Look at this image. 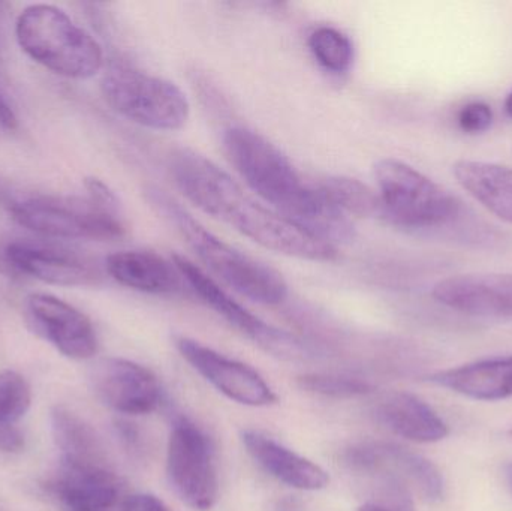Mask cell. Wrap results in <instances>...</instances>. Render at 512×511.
<instances>
[{
    "label": "cell",
    "mask_w": 512,
    "mask_h": 511,
    "mask_svg": "<svg viewBox=\"0 0 512 511\" xmlns=\"http://www.w3.org/2000/svg\"><path fill=\"white\" fill-rule=\"evenodd\" d=\"M170 173L177 188L195 206L236 228L262 248L300 260H336L337 248L259 204L206 156L194 150H177L171 156Z\"/></svg>",
    "instance_id": "6da1fadb"
},
{
    "label": "cell",
    "mask_w": 512,
    "mask_h": 511,
    "mask_svg": "<svg viewBox=\"0 0 512 511\" xmlns=\"http://www.w3.org/2000/svg\"><path fill=\"white\" fill-rule=\"evenodd\" d=\"M231 164L249 188L267 201L274 212L310 236L337 248L355 236L351 218L340 212L318 185H309L267 138L252 129L234 126L224 135Z\"/></svg>",
    "instance_id": "7a4b0ae2"
},
{
    "label": "cell",
    "mask_w": 512,
    "mask_h": 511,
    "mask_svg": "<svg viewBox=\"0 0 512 511\" xmlns=\"http://www.w3.org/2000/svg\"><path fill=\"white\" fill-rule=\"evenodd\" d=\"M376 185L382 218L397 227L415 231L447 230L454 239L465 242H498L483 222L475 221L462 201L399 159L376 162Z\"/></svg>",
    "instance_id": "3957f363"
},
{
    "label": "cell",
    "mask_w": 512,
    "mask_h": 511,
    "mask_svg": "<svg viewBox=\"0 0 512 511\" xmlns=\"http://www.w3.org/2000/svg\"><path fill=\"white\" fill-rule=\"evenodd\" d=\"M147 198L156 212L164 216L182 234L198 260L206 264L207 269L228 287L261 305H279L286 299L288 285L273 267L239 251L210 233L164 191L149 189Z\"/></svg>",
    "instance_id": "277c9868"
},
{
    "label": "cell",
    "mask_w": 512,
    "mask_h": 511,
    "mask_svg": "<svg viewBox=\"0 0 512 511\" xmlns=\"http://www.w3.org/2000/svg\"><path fill=\"white\" fill-rule=\"evenodd\" d=\"M15 35L21 50L54 74L84 80L104 65L98 41L56 6L41 3L24 9Z\"/></svg>",
    "instance_id": "5b68a950"
},
{
    "label": "cell",
    "mask_w": 512,
    "mask_h": 511,
    "mask_svg": "<svg viewBox=\"0 0 512 511\" xmlns=\"http://www.w3.org/2000/svg\"><path fill=\"white\" fill-rule=\"evenodd\" d=\"M6 207L18 225L42 236L105 242L125 234L120 210L90 197L23 195L6 198Z\"/></svg>",
    "instance_id": "8992f818"
},
{
    "label": "cell",
    "mask_w": 512,
    "mask_h": 511,
    "mask_svg": "<svg viewBox=\"0 0 512 511\" xmlns=\"http://www.w3.org/2000/svg\"><path fill=\"white\" fill-rule=\"evenodd\" d=\"M101 90L114 111L144 128L179 131L191 116L188 96L176 83L129 66H110Z\"/></svg>",
    "instance_id": "52a82bcc"
},
{
    "label": "cell",
    "mask_w": 512,
    "mask_h": 511,
    "mask_svg": "<svg viewBox=\"0 0 512 511\" xmlns=\"http://www.w3.org/2000/svg\"><path fill=\"white\" fill-rule=\"evenodd\" d=\"M0 273L6 278H33L60 287H93L104 272L92 257L27 239L0 237Z\"/></svg>",
    "instance_id": "ba28073f"
},
{
    "label": "cell",
    "mask_w": 512,
    "mask_h": 511,
    "mask_svg": "<svg viewBox=\"0 0 512 511\" xmlns=\"http://www.w3.org/2000/svg\"><path fill=\"white\" fill-rule=\"evenodd\" d=\"M167 474L177 497L192 510L213 509L219 497L218 471L206 435L180 420L168 440Z\"/></svg>",
    "instance_id": "9c48e42d"
},
{
    "label": "cell",
    "mask_w": 512,
    "mask_h": 511,
    "mask_svg": "<svg viewBox=\"0 0 512 511\" xmlns=\"http://www.w3.org/2000/svg\"><path fill=\"white\" fill-rule=\"evenodd\" d=\"M173 263L176 264L183 279L191 285L192 290L207 306H210L216 314L221 315L227 323L236 327L243 335L252 339L262 350L283 359H298L306 356V348L297 338L256 317L245 306L236 302L230 294L225 293L206 272L195 266L188 258L174 255Z\"/></svg>",
    "instance_id": "30bf717a"
},
{
    "label": "cell",
    "mask_w": 512,
    "mask_h": 511,
    "mask_svg": "<svg viewBox=\"0 0 512 511\" xmlns=\"http://www.w3.org/2000/svg\"><path fill=\"white\" fill-rule=\"evenodd\" d=\"M176 347L204 380L231 401L256 408L276 404L273 390L251 366L228 359L194 339L177 338Z\"/></svg>",
    "instance_id": "8fae6325"
},
{
    "label": "cell",
    "mask_w": 512,
    "mask_h": 511,
    "mask_svg": "<svg viewBox=\"0 0 512 511\" xmlns=\"http://www.w3.org/2000/svg\"><path fill=\"white\" fill-rule=\"evenodd\" d=\"M26 315L33 332L68 359H92L98 351L92 321L63 300L50 294H32L27 297Z\"/></svg>",
    "instance_id": "7c38bea8"
},
{
    "label": "cell",
    "mask_w": 512,
    "mask_h": 511,
    "mask_svg": "<svg viewBox=\"0 0 512 511\" xmlns=\"http://www.w3.org/2000/svg\"><path fill=\"white\" fill-rule=\"evenodd\" d=\"M90 383L108 408L126 416H146L161 404L158 378L131 360H99L90 372Z\"/></svg>",
    "instance_id": "4fadbf2b"
},
{
    "label": "cell",
    "mask_w": 512,
    "mask_h": 511,
    "mask_svg": "<svg viewBox=\"0 0 512 511\" xmlns=\"http://www.w3.org/2000/svg\"><path fill=\"white\" fill-rule=\"evenodd\" d=\"M47 489L65 511H125L128 500L122 480L108 465L63 462Z\"/></svg>",
    "instance_id": "5bb4252c"
},
{
    "label": "cell",
    "mask_w": 512,
    "mask_h": 511,
    "mask_svg": "<svg viewBox=\"0 0 512 511\" xmlns=\"http://www.w3.org/2000/svg\"><path fill=\"white\" fill-rule=\"evenodd\" d=\"M348 462L355 470L409 480L430 503L444 498V477L438 467L405 447L388 443L360 444L349 450Z\"/></svg>",
    "instance_id": "9a60e30c"
},
{
    "label": "cell",
    "mask_w": 512,
    "mask_h": 511,
    "mask_svg": "<svg viewBox=\"0 0 512 511\" xmlns=\"http://www.w3.org/2000/svg\"><path fill=\"white\" fill-rule=\"evenodd\" d=\"M433 297L463 314L512 318V273L451 276L435 285Z\"/></svg>",
    "instance_id": "2e32d148"
},
{
    "label": "cell",
    "mask_w": 512,
    "mask_h": 511,
    "mask_svg": "<svg viewBox=\"0 0 512 511\" xmlns=\"http://www.w3.org/2000/svg\"><path fill=\"white\" fill-rule=\"evenodd\" d=\"M242 441L256 464L289 488L315 492L327 488L330 483L328 474L315 462L297 455L259 432H243Z\"/></svg>",
    "instance_id": "e0dca14e"
},
{
    "label": "cell",
    "mask_w": 512,
    "mask_h": 511,
    "mask_svg": "<svg viewBox=\"0 0 512 511\" xmlns=\"http://www.w3.org/2000/svg\"><path fill=\"white\" fill-rule=\"evenodd\" d=\"M105 272L123 287L146 294H171L183 276L173 261L150 251H120L108 255Z\"/></svg>",
    "instance_id": "ac0fdd59"
},
{
    "label": "cell",
    "mask_w": 512,
    "mask_h": 511,
    "mask_svg": "<svg viewBox=\"0 0 512 511\" xmlns=\"http://www.w3.org/2000/svg\"><path fill=\"white\" fill-rule=\"evenodd\" d=\"M430 381L475 401H504L512 398V356L436 372Z\"/></svg>",
    "instance_id": "d6986e66"
},
{
    "label": "cell",
    "mask_w": 512,
    "mask_h": 511,
    "mask_svg": "<svg viewBox=\"0 0 512 511\" xmlns=\"http://www.w3.org/2000/svg\"><path fill=\"white\" fill-rule=\"evenodd\" d=\"M378 413L390 431L412 443H438L450 434L438 413L411 393H391L379 405Z\"/></svg>",
    "instance_id": "ffe728a7"
},
{
    "label": "cell",
    "mask_w": 512,
    "mask_h": 511,
    "mask_svg": "<svg viewBox=\"0 0 512 511\" xmlns=\"http://www.w3.org/2000/svg\"><path fill=\"white\" fill-rule=\"evenodd\" d=\"M453 173L459 185L481 206L512 224V168L463 159L454 164Z\"/></svg>",
    "instance_id": "44dd1931"
},
{
    "label": "cell",
    "mask_w": 512,
    "mask_h": 511,
    "mask_svg": "<svg viewBox=\"0 0 512 511\" xmlns=\"http://www.w3.org/2000/svg\"><path fill=\"white\" fill-rule=\"evenodd\" d=\"M51 434L62 462L80 465H107L101 443L93 429L65 407H54L50 416Z\"/></svg>",
    "instance_id": "7402d4cb"
},
{
    "label": "cell",
    "mask_w": 512,
    "mask_h": 511,
    "mask_svg": "<svg viewBox=\"0 0 512 511\" xmlns=\"http://www.w3.org/2000/svg\"><path fill=\"white\" fill-rule=\"evenodd\" d=\"M322 194L346 216L370 218L381 215L378 194L360 180L349 177H328L319 183Z\"/></svg>",
    "instance_id": "603a6c76"
},
{
    "label": "cell",
    "mask_w": 512,
    "mask_h": 511,
    "mask_svg": "<svg viewBox=\"0 0 512 511\" xmlns=\"http://www.w3.org/2000/svg\"><path fill=\"white\" fill-rule=\"evenodd\" d=\"M307 45L319 66L331 74H346L354 63V44L349 36L334 27H316Z\"/></svg>",
    "instance_id": "cb8c5ba5"
},
{
    "label": "cell",
    "mask_w": 512,
    "mask_h": 511,
    "mask_svg": "<svg viewBox=\"0 0 512 511\" xmlns=\"http://www.w3.org/2000/svg\"><path fill=\"white\" fill-rule=\"evenodd\" d=\"M32 404V392L23 375L0 372V425H14L26 416Z\"/></svg>",
    "instance_id": "d4e9b609"
},
{
    "label": "cell",
    "mask_w": 512,
    "mask_h": 511,
    "mask_svg": "<svg viewBox=\"0 0 512 511\" xmlns=\"http://www.w3.org/2000/svg\"><path fill=\"white\" fill-rule=\"evenodd\" d=\"M298 386L306 392L328 398H355L372 392V386L360 378L309 374L298 378Z\"/></svg>",
    "instance_id": "484cf974"
},
{
    "label": "cell",
    "mask_w": 512,
    "mask_h": 511,
    "mask_svg": "<svg viewBox=\"0 0 512 511\" xmlns=\"http://www.w3.org/2000/svg\"><path fill=\"white\" fill-rule=\"evenodd\" d=\"M493 123V111L486 102H469L459 113V126L468 134H481L490 129Z\"/></svg>",
    "instance_id": "4316f807"
},
{
    "label": "cell",
    "mask_w": 512,
    "mask_h": 511,
    "mask_svg": "<svg viewBox=\"0 0 512 511\" xmlns=\"http://www.w3.org/2000/svg\"><path fill=\"white\" fill-rule=\"evenodd\" d=\"M23 449V434L14 425H0V452L20 453Z\"/></svg>",
    "instance_id": "83f0119b"
},
{
    "label": "cell",
    "mask_w": 512,
    "mask_h": 511,
    "mask_svg": "<svg viewBox=\"0 0 512 511\" xmlns=\"http://www.w3.org/2000/svg\"><path fill=\"white\" fill-rule=\"evenodd\" d=\"M125 511H170L159 498L149 494H138L128 497Z\"/></svg>",
    "instance_id": "f1b7e54d"
},
{
    "label": "cell",
    "mask_w": 512,
    "mask_h": 511,
    "mask_svg": "<svg viewBox=\"0 0 512 511\" xmlns=\"http://www.w3.org/2000/svg\"><path fill=\"white\" fill-rule=\"evenodd\" d=\"M0 125L3 126L5 131H14L18 126L17 116H15L14 110H12L2 92H0Z\"/></svg>",
    "instance_id": "f546056e"
},
{
    "label": "cell",
    "mask_w": 512,
    "mask_h": 511,
    "mask_svg": "<svg viewBox=\"0 0 512 511\" xmlns=\"http://www.w3.org/2000/svg\"><path fill=\"white\" fill-rule=\"evenodd\" d=\"M358 511H390L387 509V507L384 506H378V504H364L363 507H361Z\"/></svg>",
    "instance_id": "4dcf8cb0"
},
{
    "label": "cell",
    "mask_w": 512,
    "mask_h": 511,
    "mask_svg": "<svg viewBox=\"0 0 512 511\" xmlns=\"http://www.w3.org/2000/svg\"><path fill=\"white\" fill-rule=\"evenodd\" d=\"M505 111H507L508 116L512 119V90L508 93L507 99H505Z\"/></svg>",
    "instance_id": "1f68e13d"
},
{
    "label": "cell",
    "mask_w": 512,
    "mask_h": 511,
    "mask_svg": "<svg viewBox=\"0 0 512 511\" xmlns=\"http://www.w3.org/2000/svg\"><path fill=\"white\" fill-rule=\"evenodd\" d=\"M505 477H507L508 485H510V489L512 491V461L510 464H507V467H505Z\"/></svg>",
    "instance_id": "d6a6232c"
},
{
    "label": "cell",
    "mask_w": 512,
    "mask_h": 511,
    "mask_svg": "<svg viewBox=\"0 0 512 511\" xmlns=\"http://www.w3.org/2000/svg\"><path fill=\"white\" fill-rule=\"evenodd\" d=\"M2 131H5V129H3V126L0 125V132H2Z\"/></svg>",
    "instance_id": "836d02e7"
}]
</instances>
